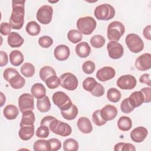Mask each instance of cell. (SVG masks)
Segmentation results:
<instances>
[{"instance_id":"obj_1","label":"cell","mask_w":151,"mask_h":151,"mask_svg":"<svg viewBox=\"0 0 151 151\" xmlns=\"http://www.w3.org/2000/svg\"><path fill=\"white\" fill-rule=\"evenodd\" d=\"M25 1H12V11L9 18V24L12 29H20L24 22Z\"/></svg>"},{"instance_id":"obj_2","label":"cell","mask_w":151,"mask_h":151,"mask_svg":"<svg viewBox=\"0 0 151 151\" xmlns=\"http://www.w3.org/2000/svg\"><path fill=\"white\" fill-rule=\"evenodd\" d=\"M125 32L124 25L120 21H114L109 24L107 30V36L110 41L117 42Z\"/></svg>"},{"instance_id":"obj_3","label":"cell","mask_w":151,"mask_h":151,"mask_svg":"<svg viewBox=\"0 0 151 151\" xmlns=\"http://www.w3.org/2000/svg\"><path fill=\"white\" fill-rule=\"evenodd\" d=\"M48 128L54 134L63 137L70 135L72 132L71 127L68 123L58 120L55 117L50 122Z\"/></svg>"},{"instance_id":"obj_4","label":"cell","mask_w":151,"mask_h":151,"mask_svg":"<svg viewBox=\"0 0 151 151\" xmlns=\"http://www.w3.org/2000/svg\"><path fill=\"white\" fill-rule=\"evenodd\" d=\"M97 22L91 17H81L77 21V27L79 31L84 35L91 34L96 29Z\"/></svg>"},{"instance_id":"obj_5","label":"cell","mask_w":151,"mask_h":151,"mask_svg":"<svg viewBox=\"0 0 151 151\" xmlns=\"http://www.w3.org/2000/svg\"><path fill=\"white\" fill-rule=\"evenodd\" d=\"M114 8L109 4H103L97 6L94 9V15L99 20L108 21L115 15Z\"/></svg>"},{"instance_id":"obj_6","label":"cell","mask_w":151,"mask_h":151,"mask_svg":"<svg viewBox=\"0 0 151 151\" xmlns=\"http://www.w3.org/2000/svg\"><path fill=\"white\" fill-rule=\"evenodd\" d=\"M125 42L129 50L133 53L140 52L143 50V41L137 34L132 33L127 35Z\"/></svg>"},{"instance_id":"obj_7","label":"cell","mask_w":151,"mask_h":151,"mask_svg":"<svg viewBox=\"0 0 151 151\" xmlns=\"http://www.w3.org/2000/svg\"><path fill=\"white\" fill-rule=\"evenodd\" d=\"M59 81L60 86L70 91L76 90L78 84L77 77L71 73H65L61 74L59 77Z\"/></svg>"},{"instance_id":"obj_8","label":"cell","mask_w":151,"mask_h":151,"mask_svg":"<svg viewBox=\"0 0 151 151\" xmlns=\"http://www.w3.org/2000/svg\"><path fill=\"white\" fill-rule=\"evenodd\" d=\"M52 101L60 110H66L73 104L70 97L63 91L55 92L52 97Z\"/></svg>"},{"instance_id":"obj_9","label":"cell","mask_w":151,"mask_h":151,"mask_svg":"<svg viewBox=\"0 0 151 151\" xmlns=\"http://www.w3.org/2000/svg\"><path fill=\"white\" fill-rule=\"evenodd\" d=\"M53 9L51 6L44 5L39 8L37 12V20L42 24H48L52 19Z\"/></svg>"},{"instance_id":"obj_10","label":"cell","mask_w":151,"mask_h":151,"mask_svg":"<svg viewBox=\"0 0 151 151\" xmlns=\"http://www.w3.org/2000/svg\"><path fill=\"white\" fill-rule=\"evenodd\" d=\"M18 106L21 112L27 110H32L34 109L33 96L29 93L22 94L18 99Z\"/></svg>"},{"instance_id":"obj_11","label":"cell","mask_w":151,"mask_h":151,"mask_svg":"<svg viewBox=\"0 0 151 151\" xmlns=\"http://www.w3.org/2000/svg\"><path fill=\"white\" fill-rule=\"evenodd\" d=\"M137 84L136 78L130 74L123 75L120 77L116 82L117 86L122 90H131L134 88Z\"/></svg>"},{"instance_id":"obj_12","label":"cell","mask_w":151,"mask_h":151,"mask_svg":"<svg viewBox=\"0 0 151 151\" xmlns=\"http://www.w3.org/2000/svg\"><path fill=\"white\" fill-rule=\"evenodd\" d=\"M107 50L109 56L114 60L120 58L124 53V48L122 45L116 41H110L108 42Z\"/></svg>"},{"instance_id":"obj_13","label":"cell","mask_w":151,"mask_h":151,"mask_svg":"<svg viewBox=\"0 0 151 151\" xmlns=\"http://www.w3.org/2000/svg\"><path fill=\"white\" fill-rule=\"evenodd\" d=\"M135 67L140 71H146L151 67V54L145 53L139 56L135 61Z\"/></svg>"},{"instance_id":"obj_14","label":"cell","mask_w":151,"mask_h":151,"mask_svg":"<svg viewBox=\"0 0 151 151\" xmlns=\"http://www.w3.org/2000/svg\"><path fill=\"white\" fill-rule=\"evenodd\" d=\"M116 75L115 70L109 66H106L99 69L96 73V77L100 81H107L112 79Z\"/></svg>"},{"instance_id":"obj_15","label":"cell","mask_w":151,"mask_h":151,"mask_svg":"<svg viewBox=\"0 0 151 151\" xmlns=\"http://www.w3.org/2000/svg\"><path fill=\"white\" fill-rule=\"evenodd\" d=\"M148 131L146 128L143 126H139L134 128L130 134L131 139L136 143L142 142L147 137Z\"/></svg>"},{"instance_id":"obj_16","label":"cell","mask_w":151,"mask_h":151,"mask_svg":"<svg viewBox=\"0 0 151 151\" xmlns=\"http://www.w3.org/2000/svg\"><path fill=\"white\" fill-rule=\"evenodd\" d=\"M70 51L68 46L64 44L57 45L54 51L55 58L58 61L66 60L70 56Z\"/></svg>"},{"instance_id":"obj_17","label":"cell","mask_w":151,"mask_h":151,"mask_svg":"<svg viewBox=\"0 0 151 151\" xmlns=\"http://www.w3.org/2000/svg\"><path fill=\"white\" fill-rule=\"evenodd\" d=\"M101 111V114L103 118L106 121L113 120L117 114L116 107L111 104H107L103 107Z\"/></svg>"},{"instance_id":"obj_18","label":"cell","mask_w":151,"mask_h":151,"mask_svg":"<svg viewBox=\"0 0 151 151\" xmlns=\"http://www.w3.org/2000/svg\"><path fill=\"white\" fill-rule=\"evenodd\" d=\"M79 130L84 134L90 133L93 130V126L90 120L86 117H81L77 123Z\"/></svg>"},{"instance_id":"obj_19","label":"cell","mask_w":151,"mask_h":151,"mask_svg":"<svg viewBox=\"0 0 151 151\" xmlns=\"http://www.w3.org/2000/svg\"><path fill=\"white\" fill-rule=\"evenodd\" d=\"M8 45L12 48H18L21 47L24 42V38L16 32H11L7 38Z\"/></svg>"},{"instance_id":"obj_20","label":"cell","mask_w":151,"mask_h":151,"mask_svg":"<svg viewBox=\"0 0 151 151\" xmlns=\"http://www.w3.org/2000/svg\"><path fill=\"white\" fill-rule=\"evenodd\" d=\"M130 104L134 109L141 106L144 103V96L140 91H136L132 93L128 97Z\"/></svg>"},{"instance_id":"obj_21","label":"cell","mask_w":151,"mask_h":151,"mask_svg":"<svg viewBox=\"0 0 151 151\" xmlns=\"http://www.w3.org/2000/svg\"><path fill=\"white\" fill-rule=\"evenodd\" d=\"M34 134V125L25 126L20 127L18 135L22 140H28L31 139Z\"/></svg>"},{"instance_id":"obj_22","label":"cell","mask_w":151,"mask_h":151,"mask_svg":"<svg viewBox=\"0 0 151 151\" xmlns=\"http://www.w3.org/2000/svg\"><path fill=\"white\" fill-rule=\"evenodd\" d=\"M76 52L80 58H86L91 52V48L87 42L83 41L76 45Z\"/></svg>"},{"instance_id":"obj_23","label":"cell","mask_w":151,"mask_h":151,"mask_svg":"<svg viewBox=\"0 0 151 151\" xmlns=\"http://www.w3.org/2000/svg\"><path fill=\"white\" fill-rule=\"evenodd\" d=\"M35 120V114L32 110H27L22 113L21 121L19 124V126H32L34 125V123Z\"/></svg>"},{"instance_id":"obj_24","label":"cell","mask_w":151,"mask_h":151,"mask_svg":"<svg viewBox=\"0 0 151 151\" xmlns=\"http://www.w3.org/2000/svg\"><path fill=\"white\" fill-rule=\"evenodd\" d=\"M18 108L13 104L6 105L3 110L4 117L8 120H14L17 118L18 115Z\"/></svg>"},{"instance_id":"obj_25","label":"cell","mask_w":151,"mask_h":151,"mask_svg":"<svg viewBox=\"0 0 151 151\" xmlns=\"http://www.w3.org/2000/svg\"><path fill=\"white\" fill-rule=\"evenodd\" d=\"M37 107L41 113L48 111L51 109V103L49 97L45 96L43 97L38 99L37 100Z\"/></svg>"},{"instance_id":"obj_26","label":"cell","mask_w":151,"mask_h":151,"mask_svg":"<svg viewBox=\"0 0 151 151\" xmlns=\"http://www.w3.org/2000/svg\"><path fill=\"white\" fill-rule=\"evenodd\" d=\"M24 60V55L19 50H13L9 54L10 63L14 66L20 65L23 63Z\"/></svg>"},{"instance_id":"obj_27","label":"cell","mask_w":151,"mask_h":151,"mask_svg":"<svg viewBox=\"0 0 151 151\" xmlns=\"http://www.w3.org/2000/svg\"><path fill=\"white\" fill-rule=\"evenodd\" d=\"M31 94L36 99H40L45 96L46 89L41 83H35L32 85L31 88Z\"/></svg>"},{"instance_id":"obj_28","label":"cell","mask_w":151,"mask_h":151,"mask_svg":"<svg viewBox=\"0 0 151 151\" xmlns=\"http://www.w3.org/2000/svg\"><path fill=\"white\" fill-rule=\"evenodd\" d=\"M60 113L64 119L68 120H72L77 116L78 110L77 107L73 104L67 110H60Z\"/></svg>"},{"instance_id":"obj_29","label":"cell","mask_w":151,"mask_h":151,"mask_svg":"<svg viewBox=\"0 0 151 151\" xmlns=\"http://www.w3.org/2000/svg\"><path fill=\"white\" fill-rule=\"evenodd\" d=\"M117 126L122 131H128L132 127V122L127 116H122L117 121Z\"/></svg>"},{"instance_id":"obj_30","label":"cell","mask_w":151,"mask_h":151,"mask_svg":"<svg viewBox=\"0 0 151 151\" xmlns=\"http://www.w3.org/2000/svg\"><path fill=\"white\" fill-rule=\"evenodd\" d=\"M10 86L14 89L22 88L25 84V80L19 74L12 77L9 81Z\"/></svg>"},{"instance_id":"obj_31","label":"cell","mask_w":151,"mask_h":151,"mask_svg":"<svg viewBox=\"0 0 151 151\" xmlns=\"http://www.w3.org/2000/svg\"><path fill=\"white\" fill-rule=\"evenodd\" d=\"M33 149L34 151H51L50 142L44 139L37 140L34 143Z\"/></svg>"},{"instance_id":"obj_32","label":"cell","mask_w":151,"mask_h":151,"mask_svg":"<svg viewBox=\"0 0 151 151\" xmlns=\"http://www.w3.org/2000/svg\"><path fill=\"white\" fill-rule=\"evenodd\" d=\"M25 29L27 32L32 36H36L39 34L41 31L40 25L35 21H31L27 23Z\"/></svg>"},{"instance_id":"obj_33","label":"cell","mask_w":151,"mask_h":151,"mask_svg":"<svg viewBox=\"0 0 151 151\" xmlns=\"http://www.w3.org/2000/svg\"><path fill=\"white\" fill-rule=\"evenodd\" d=\"M39 75L40 77V78L44 81H45L48 78H49L51 76H55L56 73L55 71L53 68H52L50 66H44L42 67L39 73Z\"/></svg>"},{"instance_id":"obj_34","label":"cell","mask_w":151,"mask_h":151,"mask_svg":"<svg viewBox=\"0 0 151 151\" xmlns=\"http://www.w3.org/2000/svg\"><path fill=\"white\" fill-rule=\"evenodd\" d=\"M21 74L25 77H31L35 74V67L30 63H25L20 69Z\"/></svg>"},{"instance_id":"obj_35","label":"cell","mask_w":151,"mask_h":151,"mask_svg":"<svg viewBox=\"0 0 151 151\" xmlns=\"http://www.w3.org/2000/svg\"><path fill=\"white\" fill-rule=\"evenodd\" d=\"M121 96L120 91L116 88H110L107 92V99L113 103L118 102L120 100Z\"/></svg>"},{"instance_id":"obj_36","label":"cell","mask_w":151,"mask_h":151,"mask_svg":"<svg viewBox=\"0 0 151 151\" xmlns=\"http://www.w3.org/2000/svg\"><path fill=\"white\" fill-rule=\"evenodd\" d=\"M63 149L65 151H77L78 149V143L74 139H67L63 142Z\"/></svg>"},{"instance_id":"obj_37","label":"cell","mask_w":151,"mask_h":151,"mask_svg":"<svg viewBox=\"0 0 151 151\" xmlns=\"http://www.w3.org/2000/svg\"><path fill=\"white\" fill-rule=\"evenodd\" d=\"M67 38L68 40L73 44H76L83 38V35L80 31L77 29H71L68 32Z\"/></svg>"},{"instance_id":"obj_38","label":"cell","mask_w":151,"mask_h":151,"mask_svg":"<svg viewBox=\"0 0 151 151\" xmlns=\"http://www.w3.org/2000/svg\"><path fill=\"white\" fill-rule=\"evenodd\" d=\"M106 42V40L101 35H94L90 39V44L92 47L96 48L102 47Z\"/></svg>"},{"instance_id":"obj_39","label":"cell","mask_w":151,"mask_h":151,"mask_svg":"<svg viewBox=\"0 0 151 151\" xmlns=\"http://www.w3.org/2000/svg\"><path fill=\"white\" fill-rule=\"evenodd\" d=\"M97 83L93 77H87L83 82V88L87 91H92L96 87Z\"/></svg>"},{"instance_id":"obj_40","label":"cell","mask_w":151,"mask_h":151,"mask_svg":"<svg viewBox=\"0 0 151 151\" xmlns=\"http://www.w3.org/2000/svg\"><path fill=\"white\" fill-rule=\"evenodd\" d=\"M114 150L115 151H135L136 148L134 146L129 143H117L114 147Z\"/></svg>"},{"instance_id":"obj_41","label":"cell","mask_w":151,"mask_h":151,"mask_svg":"<svg viewBox=\"0 0 151 151\" xmlns=\"http://www.w3.org/2000/svg\"><path fill=\"white\" fill-rule=\"evenodd\" d=\"M93 122L98 126H101L105 124L107 121L104 120L101 114L100 110H96L92 114Z\"/></svg>"},{"instance_id":"obj_42","label":"cell","mask_w":151,"mask_h":151,"mask_svg":"<svg viewBox=\"0 0 151 151\" xmlns=\"http://www.w3.org/2000/svg\"><path fill=\"white\" fill-rule=\"evenodd\" d=\"M45 82L47 86L50 89L56 88L60 86L59 78H58L56 75L50 77Z\"/></svg>"},{"instance_id":"obj_43","label":"cell","mask_w":151,"mask_h":151,"mask_svg":"<svg viewBox=\"0 0 151 151\" xmlns=\"http://www.w3.org/2000/svg\"><path fill=\"white\" fill-rule=\"evenodd\" d=\"M53 43V40L51 37L47 35H44L38 39V44L39 45L44 48H49L52 45Z\"/></svg>"},{"instance_id":"obj_44","label":"cell","mask_w":151,"mask_h":151,"mask_svg":"<svg viewBox=\"0 0 151 151\" xmlns=\"http://www.w3.org/2000/svg\"><path fill=\"white\" fill-rule=\"evenodd\" d=\"M82 69L84 73L87 74H91L96 69L95 64L92 61L87 60L83 63L82 65Z\"/></svg>"},{"instance_id":"obj_45","label":"cell","mask_w":151,"mask_h":151,"mask_svg":"<svg viewBox=\"0 0 151 151\" xmlns=\"http://www.w3.org/2000/svg\"><path fill=\"white\" fill-rule=\"evenodd\" d=\"M35 134L39 138H46L50 134V129L46 126L40 125L37 130Z\"/></svg>"},{"instance_id":"obj_46","label":"cell","mask_w":151,"mask_h":151,"mask_svg":"<svg viewBox=\"0 0 151 151\" xmlns=\"http://www.w3.org/2000/svg\"><path fill=\"white\" fill-rule=\"evenodd\" d=\"M120 109L123 113L128 114L133 111L134 108L130 104L128 98H125L121 103Z\"/></svg>"},{"instance_id":"obj_47","label":"cell","mask_w":151,"mask_h":151,"mask_svg":"<svg viewBox=\"0 0 151 151\" xmlns=\"http://www.w3.org/2000/svg\"><path fill=\"white\" fill-rule=\"evenodd\" d=\"M18 74H19V73H18V71L16 69L9 67V68H6L4 70V71L3 73V76H4V79L6 81L9 82V80L12 77H14V76H15V75H17Z\"/></svg>"},{"instance_id":"obj_48","label":"cell","mask_w":151,"mask_h":151,"mask_svg":"<svg viewBox=\"0 0 151 151\" xmlns=\"http://www.w3.org/2000/svg\"><path fill=\"white\" fill-rule=\"evenodd\" d=\"M91 94L95 97H101L104 93V88L102 84L97 83V84L95 88L90 92Z\"/></svg>"},{"instance_id":"obj_49","label":"cell","mask_w":151,"mask_h":151,"mask_svg":"<svg viewBox=\"0 0 151 151\" xmlns=\"http://www.w3.org/2000/svg\"><path fill=\"white\" fill-rule=\"evenodd\" d=\"M50 147H51V151H56L60 149L61 147V142L56 138H51L48 140Z\"/></svg>"},{"instance_id":"obj_50","label":"cell","mask_w":151,"mask_h":151,"mask_svg":"<svg viewBox=\"0 0 151 151\" xmlns=\"http://www.w3.org/2000/svg\"><path fill=\"white\" fill-rule=\"evenodd\" d=\"M12 27L9 23L2 22L0 26V32L3 35H7L11 33Z\"/></svg>"},{"instance_id":"obj_51","label":"cell","mask_w":151,"mask_h":151,"mask_svg":"<svg viewBox=\"0 0 151 151\" xmlns=\"http://www.w3.org/2000/svg\"><path fill=\"white\" fill-rule=\"evenodd\" d=\"M144 96V103H148L151 101V88L144 87L140 90Z\"/></svg>"},{"instance_id":"obj_52","label":"cell","mask_w":151,"mask_h":151,"mask_svg":"<svg viewBox=\"0 0 151 151\" xmlns=\"http://www.w3.org/2000/svg\"><path fill=\"white\" fill-rule=\"evenodd\" d=\"M0 66L3 67L6 65L8 63V54L3 51H0Z\"/></svg>"},{"instance_id":"obj_53","label":"cell","mask_w":151,"mask_h":151,"mask_svg":"<svg viewBox=\"0 0 151 151\" xmlns=\"http://www.w3.org/2000/svg\"><path fill=\"white\" fill-rule=\"evenodd\" d=\"M139 81L143 84H146L149 86H151V81L150 79V74H143L139 78Z\"/></svg>"},{"instance_id":"obj_54","label":"cell","mask_w":151,"mask_h":151,"mask_svg":"<svg viewBox=\"0 0 151 151\" xmlns=\"http://www.w3.org/2000/svg\"><path fill=\"white\" fill-rule=\"evenodd\" d=\"M150 30H151V26L150 25H148L145 27L143 31V34L144 37L148 40H151V35H150Z\"/></svg>"},{"instance_id":"obj_55","label":"cell","mask_w":151,"mask_h":151,"mask_svg":"<svg viewBox=\"0 0 151 151\" xmlns=\"http://www.w3.org/2000/svg\"><path fill=\"white\" fill-rule=\"evenodd\" d=\"M0 95H1V107L3 106V105L4 104V103H5V101H6V97L5 96H4V94H3L2 92H1L0 93Z\"/></svg>"}]
</instances>
